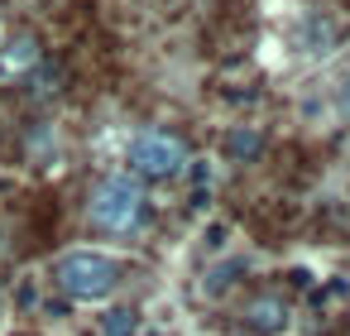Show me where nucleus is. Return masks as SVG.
<instances>
[{"instance_id":"1","label":"nucleus","mask_w":350,"mask_h":336,"mask_svg":"<svg viewBox=\"0 0 350 336\" xmlns=\"http://www.w3.org/2000/svg\"><path fill=\"white\" fill-rule=\"evenodd\" d=\"M53 274H58L63 293H68V298H82V302H96V298H106V293L120 283L116 259H111V255H96V250H72V255H63Z\"/></svg>"},{"instance_id":"2","label":"nucleus","mask_w":350,"mask_h":336,"mask_svg":"<svg viewBox=\"0 0 350 336\" xmlns=\"http://www.w3.org/2000/svg\"><path fill=\"white\" fill-rule=\"evenodd\" d=\"M144 211V192L135 178H106L96 192H92V221L101 231H130Z\"/></svg>"},{"instance_id":"3","label":"nucleus","mask_w":350,"mask_h":336,"mask_svg":"<svg viewBox=\"0 0 350 336\" xmlns=\"http://www.w3.org/2000/svg\"><path fill=\"white\" fill-rule=\"evenodd\" d=\"M125 159H130V168H135V173H144V178H173V173H183L187 149H183V140H178V135L144 130V135H135V140H130Z\"/></svg>"},{"instance_id":"4","label":"nucleus","mask_w":350,"mask_h":336,"mask_svg":"<svg viewBox=\"0 0 350 336\" xmlns=\"http://www.w3.org/2000/svg\"><path fill=\"white\" fill-rule=\"evenodd\" d=\"M245 322H250L254 331H278V326L288 322V307H283V298H254V302L245 307Z\"/></svg>"},{"instance_id":"5","label":"nucleus","mask_w":350,"mask_h":336,"mask_svg":"<svg viewBox=\"0 0 350 336\" xmlns=\"http://www.w3.org/2000/svg\"><path fill=\"white\" fill-rule=\"evenodd\" d=\"M259 149H264V135L250 130V125H235V130L226 135V154H230V159H254Z\"/></svg>"},{"instance_id":"6","label":"nucleus","mask_w":350,"mask_h":336,"mask_svg":"<svg viewBox=\"0 0 350 336\" xmlns=\"http://www.w3.org/2000/svg\"><path fill=\"white\" fill-rule=\"evenodd\" d=\"M331 44H336V25L312 15V20H307V49H312V53H326Z\"/></svg>"},{"instance_id":"7","label":"nucleus","mask_w":350,"mask_h":336,"mask_svg":"<svg viewBox=\"0 0 350 336\" xmlns=\"http://www.w3.org/2000/svg\"><path fill=\"white\" fill-rule=\"evenodd\" d=\"M101 331H106V336H135V331H139V322H135V312H130V307H116V312H106Z\"/></svg>"},{"instance_id":"8","label":"nucleus","mask_w":350,"mask_h":336,"mask_svg":"<svg viewBox=\"0 0 350 336\" xmlns=\"http://www.w3.org/2000/svg\"><path fill=\"white\" fill-rule=\"evenodd\" d=\"M235 269H240V264H221V269H211L202 288H206V293H226V288H230V274H235Z\"/></svg>"},{"instance_id":"9","label":"nucleus","mask_w":350,"mask_h":336,"mask_svg":"<svg viewBox=\"0 0 350 336\" xmlns=\"http://www.w3.org/2000/svg\"><path fill=\"white\" fill-rule=\"evenodd\" d=\"M34 58H39V53H34V44H29V39H20V44L10 49V63H34Z\"/></svg>"},{"instance_id":"10","label":"nucleus","mask_w":350,"mask_h":336,"mask_svg":"<svg viewBox=\"0 0 350 336\" xmlns=\"http://www.w3.org/2000/svg\"><path fill=\"white\" fill-rule=\"evenodd\" d=\"M340 111H345V116H350V77H345V82H340Z\"/></svg>"}]
</instances>
